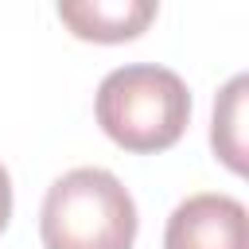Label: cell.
<instances>
[{
	"label": "cell",
	"mask_w": 249,
	"mask_h": 249,
	"mask_svg": "<svg viewBox=\"0 0 249 249\" xmlns=\"http://www.w3.org/2000/svg\"><path fill=\"white\" fill-rule=\"evenodd\" d=\"M245 89H249V78L237 74L222 89V97L214 105L210 140H214V152L222 156V163L230 171H245V128H241V121H245Z\"/></svg>",
	"instance_id": "cell-5"
},
{
	"label": "cell",
	"mask_w": 249,
	"mask_h": 249,
	"mask_svg": "<svg viewBox=\"0 0 249 249\" xmlns=\"http://www.w3.org/2000/svg\"><path fill=\"white\" fill-rule=\"evenodd\" d=\"M160 0H58V19L86 43H128L156 19Z\"/></svg>",
	"instance_id": "cell-4"
},
{
	"label": "cell",
	"mask_w": 249,
	"mask_h": 249,
	"mask_svg": "<svg viewBox=\"0 0 249 249\" xmlns=\"http://www.w3.org/2000/svg\"><path fill=\"white\" fill-rule=\"evenodd\" d=\"M163 249H249V214L230 195H191L171 210Z\"/></svg>",
	"instance_id": "cell-3"
},
{
	"label": "cell",
	"mask_w": 249,
	"mask_h": 249,
	"mask_svg": "<svg viewBox=\"0 0 249 249\" xmlns=\"http://www.w3.org/2000/svg\"><path fill=\"white\" fill-rule=\"evenodd\" d=\"M93 113L105 136L124 152H163L187 132L191 93L175 70L132 62L101 78Z\"/></svg>",
	"instance_id": "cell-1"
},
{
	"label": "cell",
	"mask_w": 249,
	"mask_h": 249,
	"mask_svg": "<svg viewBox=\"0 0 249 249\" xmlns=\"http://www.w3.org/2000/svg\"><path fill=\"white\" fill-rule=\"evenodd\" d=\"M43 249H132L136 202L105 167H74L51 183L39 210Z\"/></svg>",
	"instance_id": "cell-2"
},
{
	"label": "cell",
	"mask_w": 249,
	"mask_h": 249,
	"mask_svg": "<svg viewBox=\"0 0 249 249\" xmlns=\"http://www.w3.org/2000/svg\"><path fill=\"white\" fill-rule=\"evenodd\" d=\"M8 218H12V179H8V171L0 163V233H4Z\"/></svg>",
	"instance_id": "cell-6"
}]
</instances>
